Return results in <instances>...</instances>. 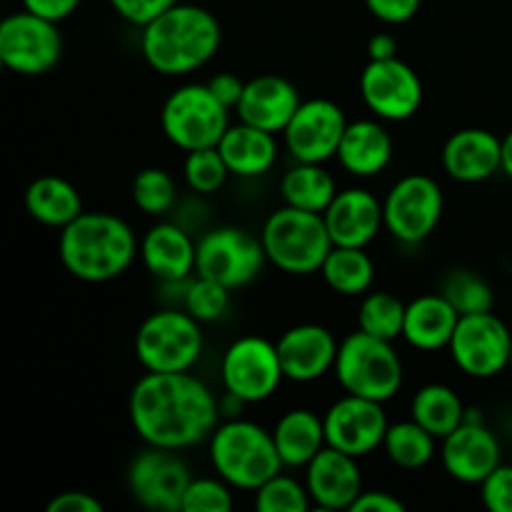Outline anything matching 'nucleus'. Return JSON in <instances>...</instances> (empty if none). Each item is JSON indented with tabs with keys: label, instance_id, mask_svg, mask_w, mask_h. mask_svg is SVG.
I'll return each instance as SVG.
<instances>
[{
	"label": "nucleus",
	"instance_id": "1",
	"mask_svg": "<svg viewBox=\"0 0 512 512\" xmlns=\"http://www.w3.org/2000/svg\"><path fill=\"white\" fill-rule=\"evenodd\" d=\"M128 418L145 445L183 453L208 443L223 410L210 385L190 370L145 373L130 390Z\"/></svg>",
	"mask_w": 512,
	"mask_h": 512
},
{
	"label": "nucleus",
	"instance_id": "2",
	"mask_svg": "<svg viewBox=\"0 0 512 512\" xmlns=\"http://www.w3.org/2000/svg\"><path fill=\"white\" fill-rule=\"evenodd\" d=\"M220 43V20L195 3H175L140 28V55L165 78H183L205 68L218 55Z\"/></svg>",
	"mask_w": 512,
	"mask_h": 512
},
{
	"label": "nucleus",
	"instance_id": "3",
	"mask_svg": "<svg viewBox=\"0 0 512 512\" xmlns=\"http://www.w3.org/2000/svg\"><path fill=\"white\" fill-rule=\"evenodd\" d=\"M58 255L75 280L98 285L128 273L140 255V243L120 215L83 210L60 230Z\"/></svg>",
	"mask_w": 512,
	"mask_h": 512
},
{
	"label": "nucleus",
	"instance_id": "4",
	"mask_svg": "<svg viewBox=\"0 0 512 512\" xmlns=\"http://www.w3.org/2000/svg\"><path fill=\"white\" fill-rule=\"evenodd\" d=\"M208 460L230 488L255 493L285 468L273 430L248 418H225L208 440Z\"/></svg>",
	"mask_w": 512,
	"mask_h": 512
},
{
	"label": "nucleus",
	"instance_id": "5",
	"mask_svg": "<svg viewBox=\"0 0 512 512\" xmlns=\"http://www.w3.org/2000/svg\"><path fill=\"white\" fill-rule=\"evenodd\" d=\"M260 240L268 263L275 265L280 273L298 275V278L320 273L325 258L333 250V238L323 213H310L290 205L273 210L265 218Z\"/></svg>",
	"mask_w": 512,
	"mask_h": 512
},
{
	"label": "nucleus",
	"instance_id": "6",
	"mask_svg": "<svg viewBox=\"0 0 512 512\" xmlns=\"http://www.w3.org/2000/svg\"><path fill=\"white\" fill-rule=\"evenodd\" d=\"M343 393L388 403L405 383V365L393 340L355 330L340 340L333 368Z\"/></svg>",
	"mask_w": 512,
	"mask_h": 512
},
{
	"label": "nucleus",
	"instance_id": "7",
	"mask_svg": "<svg viewBox=\"0 0 512 512\" xmlns=\"http://www.w3.org/2000/svg\"><path fill=\"white\" fill-rule=\"evenodd\" d=\"M203 350V323L185 308L155 310L135 333V358L145 373H188Z\"/></svg>",
	"mask_w": 512,
	"mask_h": 512
},
{
	"label": "nucleus",
	"instance_id": "8",
	"mask_svg": "<svg viewBox=\"0 0 512 512\" xmlns=\"http://www.w3.org/2000/svg\"><path fill=\"white\" fill-rule=\"evenodd\" d=\"M230 128V108L215 98L208 83L178 85L160 108V130L183 153L215 148Z\"/></svg>",
	"mask_w": 512,
	"mask_h": 512
},
{
	"label": "nucleus",
	"instance_id": "9",
	"mask_svg": "<svg viewBox=\"0 0 512 512\" xmlns=\"http://www.w3.org/2000/svg\"><path fill=\"white\" fill-rule=\"evenodd\" d=\"M268 265L260 235L235 225H220L198 238L195 275L215 280L228 290L248 288Z\"/></svg>",
	"mask_w": 512,
	"mask_h": 512
},
{
	"label": "nucleus",
	"instance_id": "10",
	"mask_svg": "<svg viewBox=\"0 0 512 512\" xmlns=\"http://www.w3.org/2000/svg\"><path fill=\"white\" fill-rule=\"evenodd\" d=\"M285 373L280 365L278 345L260 335H243L225 348L220 358V383L223 393L258 405L273 398L283 385Z\"/></svg>",
	"mask_w": 512,
	"mask_h": 512
},
{
	"label": "nucleus",
	"instance_id": "11",
	"mask_svg": "<svg viewBox=\"0 0 512 512\" xmlns=\"http://www.w3.org/2000/svg\"><path fill=\"white\" fill-rule=\"evenodd\" d=\"M443 210L445 195L438 180L425 173H410L383 198L385 230L398 243L418 245L435 233Z\"/></svg>",
	"mask_w": 512,
	"mask_h": 512
},
{
	"label": "nucleus",
	"instance_id": "12",
	"mask_svg": "<svg viewBox=\"0 0 512 512\" xmlns=\"http://www.w3.org/2000/svg\"><path fill=\"white\" fill-rule=\"evenodd\" d=\"M512 330L503 318L488 313L460 315L448 353L455 368L473 380L498 378L510 368Z\"/></svg>",
	"mask_w": 512,
	"mask_h": 512
},
{
	"label": "nucleus",
	"instance_id": "13",
	"mask_svg": "<svg viewBox=\"0 0 512 512\" xmlns=\"http://www.w3.org/2000/svg\"><path fill=\"white\" fill-rule=\"evenodd\" d=\"M63 58V35L58 23L30 10L5 15L0 23V63L25 78L50 73Z\"/></svg>",
	"mask_w": 512,
	"mask_h": 512
},
{
	"label": "nucleus",
	"instance_id": "14",
	"mask_svg": "<svg viewBox=\"0 0 512 512\" xmlns=\"http://www.w3.org/2000/svg\"><path fill=\"white\" fill-rule=\"evenodd\" d=\"M358 85L365 108L383 123H403L423 108V80L413 65L400 58L370 60Z\"/></svg>",
	"mask_w": 512,
	"mask_h": 512
},
{
	"label": "nucleus",
	"instance_id": "15",
	"mask_svg": "<svg viewBox=\"0 0 512 512\" xmlns=\"http://www.w3.org/2000/svg\"><path fill=\"white\" fill-rule=\"evenodd\" d=\"M193 473L178 450L145 445L128 465L133 500L155 512H183V498Z\"/></svg>",
	"mask_w": 512,
	"mask_h": 512
},
{
	"label": "nucleus",
	"instance_id": "16",
	"mask_svg": "<svg viewBox=\"0 0 512 512\" xmlns=\"http://www.w3.org/2000/svg\"><path fill=\"white\" fill-rule=\"evenodd\" d=\"M440 463L455 483L463 485H480L503 463V445L485 423L483 410H465L463 425L440 440Z\"/></svg>",
	"mask_w": 512,
	"mask_h": 512
},
{
	"label": "nucleus",
	"instance_id": "17",
	"mask_svg": "<svg viewBox=\"0 0 512 512\" xmlns=\"http://www.w3.org/2000/svg\"><path fill=\"white\" fill-rule=\"evenodd\" d=\"M348 123V115L335 100H303L283 130V145L295 163H328L338 155Z\"/></svg>",
	"mask_w": 512,
	"mask_h": 512
},
{
	"label": "nucleus",
	"instance_id": "18",
	"mask_svg": "<svg viewBox=\"0 0 512 512\" xmlns=\"http://www.w3.org/2000/svg\"><path fill=\"white\" fill-rule=\"evenodd\" d=\"M323 423L330 448L343 450L358 460L383 448L390 428L385 403L350 393H345L325 410Z\"/></svg>",
	"mask_w": 512,
	"mask_h": 512
},
{
	"label": "nucleus",
	"instance_id": "19",
	"mask_svg": "<svg viewBox=\"0 0 512 512\" xmlns=\"http://www.w3.org/2000/svg\"><path fill=\"white\" fill-rule=\"evenodd\" d=\"M275 345H278L285 380L298 385L318 383L333 373L340 348L333 330L320 323L293 325L275 340Z\"/></svg>",
	"mask_w": 512,
	"mask_h": 512
},
{
	"label": "nucleus",
	"instance_id": "20",
	"mask_svg": "<svg viewBox=\"0 0 512 512\" xmlns=\"http://www.w3.org/2000/svg\"><path fill=\"white\" fill-rule=\"evenodd\" d=\"M303 470V483L313 500V508L350 510L365 490L358 458L330 445H325Z\"/></svg>",
	"mask_w": 512,
	"mask_h": 512
},
{
	"label": "nucleus",
	"instance_id": "21",
	"mask_svg": "<svg viewBox=\"0 0 512 512\" xmlns=\"http://www.w3.org/2000/svg\"><path fill=\"white\" fill-rule=\"evenodd\" d=\"M198 240L170 220H160L140 240V263L163 285H183L195 275Z\"/></svg>",
	"mask_w": 512,
	"mask_h": 512
},
{
	"label": "nucleus",
	"instance_id": "22",
	"mask_svg": "<svg viewBox=\"0 0 512 512\" xmlns=\"http://www.w3.org/2000/svg\"><path fill=\"white\" fill-rule=\"evenodd\" d=\"M323 218L333 245L348 248H368L385 230L383 200L365 188L338 190Z\"/></svg>",
	"mask_w": 512,
	"mask_h": 512
},
{
	"label": "nucleus",
	"instance_id": "23",
	"mask_svg": "<svg viewBox=\"0 0 512 512\" xmlns=\"http://www.w3.org/2000/svg\"><path fill=\"white\" fill-rule=\"evenodd\" d=\"M443 170L465 185L485 183L503 173V138L485 128H463L443 145Z\"/></svg>",
	"mask_w": 512,
	"mask_h": 512
},
{
	"label": "nucleus",
	"instance_id": "24",
	"mask_svg": "<svg viewBox=\"0 0 512 512\" xmlns=\"http://www.w3.org/2000/svg\"><path fill=\"white\" fill-rule=\"evenodd\" d=\"M300 103H303V98L288 78L265 73L245 80L243 98H240L235 113L243 123L283 135Z\"/></svg>",
	"mask_w": 512,
	"mask_h": 512
},
{
	"label": "nucleus",
	"instance_id": "25",
	"mask_svg": "<svg viewBox=\"0 0 512 512\" xmlns=\"http://www.w3.org/2000/svg\"><path fill=\"white\" fill-rule=\"evenodd\" d=\"M335 160L353 178H375L393 160V135L380 118L350 120Z\"/></svg>",
	"mask_w": 512,
	"mask_h": 512
},
{
	"label": "nucleus",
	"instance_id": "26",
	"mask_svg": "<svg viewBox=\"0 0 512 512\" xmlns=\"http://www.w3.org/2000/svg\"><path fill=\"white\" fill-rule=\"evenodd\" d=\"M460 313L443 293L418 295L405 310L403 340L420 353H438L448 348Z\"/></svg>",
	"mask_w": 512,
	"mask_h": 512
},
{
	"label": "nucleus",
	"instance_id": "27",
	"mask_svg": "<svg viewBox=\"0 0 512 512\" xmlns=\"http://www.w3.org/2000/svg\"><path fill=\"white\" fill-rule=\"evenodd\" d=\"M220 155H223L225 165H228L230 175L243 180L260 178V175L270 173L273 165L278 163V138L275 133H268L263 128L243 123H230L225 130L223 140L218 143Z\"/></svg>",
	"mask_w": 512,
	"mask_h": 512
},
{
	"label": "nucleus",
	"instance_id": "28",
	"mask_svg": "<svg viewBox=\"0 0 512 512\" xmlns=\"http://www.w3.org/2000/svg\"><path fill=\"white\" fill-rule=\"evenodd\" d=\"M273 440L285 468H305L328 445L323 415L310 408L285 410L273 425Z\"/></svg>",
	"mask_w": 512,
	"mask_h": 512
},
{
	"label": "nucleus",
	"instance_id": "29",
	"mask_svg": "<svg viewBox=\"0 0 512 512\" xmlns=\"http://www.w3.org/2000/svg\"><path fill=\"white\" fill-rule=\"evenodd\" d=\"M25 210L35 223L63 230L83 213V198L70 180L60 175H40L25 190Z\"/></svg>",
	"mask_w": 512,
	"mask_h": 512
},
{
	"label": "nucleus",
	"instance_id": "30",
	"mask_svg": "<svg viewBox=\"0 0 512 512\" xmlns=\"http://www.w3.org/2000/svg\"><path fill=\"white\" fill-rule=\"evenodd\" d=\"M338 195V180L325 163H293L280 178V198L290 208L325 213Z\"/></svg>",
	"mask_w": 512,
	"mask_h": 512
},
{
	"label": "nucleus",
	"instance_id": "31",
	"mask_svg": "<svg viewBox=\"0 0 512 512\" xmlns=\"http://www.w3.org/2000/svg\"><path fill=\"white\" fill-rule=\"evenodd\" d=\"M468 405L463 403L460 393L445 383H428L415 390L410 400V418L423 425L428 433L443 440L445 435L460 428L465 420Z\"/></svg>",
	"mask_w": 512,
	"mask_h": 512
},
{
	"label": "nucleus",
	"instance_id": "32",
	"mask_svg": "<svg viewBox=\"0 0 512 512\" xmlns=\"http://www.w3.org/2000/svg\"><path fill=\"white\" fill-rule=\"evenodd\" d=\"M325 285L343 298H360L370 293L375 283V263L365 248L333 245L320 268Z\"/></svg>",
	"mask_w": 512,
	"mask_h": 512
},
{
	"label": "nucleus",
	"instance_id": "33",
	"mask_svg": "<svg viewBox=\"0 0 512 512\" xmlns=\"http://www.w3.org/2000/svg\"><path fill=\"white\" fill-rule=\"evenodd\" d=\"M383 450L390 463L400 470H423L433 463L438 453V438L415 423L413 418L390 423L383 440Z\"/></svg>",
	"mask_w": 512,
	"mask_h": 512
},
{
	"label": "nucleus",
	"instance_id": "34",
	"mask_svg": "<svg viewBox=\"0 0 512 512\" xmlns=\"http://www.w3.org/2000/svg\"><path fill=\"white\" fill-rule=\"evenodd\" d=\"M405 310H408V303H403L395 293H388V290H370L360 300L358 328L363 333L375 335V338L393 340L395 343L398 338H403Z\"/></svg>",
	"mask_w": 512,
	"mask_h": 512
},
{
	"label": "nucleus",
	"instance_id": "35",
	"mask_svg": "<svg viewBox=\"0 0 512 512\" xmlns=\"http://www.w3.org/2000/svg\"><path fill=\"white\" fill-rule=\"evenodd\" d=\"M130 198L140 213L150 215V218H163L178 203V183L165 168H158V165L143 168L133 178Z\"/></svg>",
	"mask_w": 512,
	"mask_h": 512
},
{
	"label": "nucleus",
	"instance_id": "36",
	"mask_svg": "<svg viewBox=\"0 0 512 512\" xmlns=\"http://www.w3.org/2000/svg\"><path fill=\"white\" fill-rule=\"evenodd\" d=\"M230 293H233V290L215 283V280L203 278V275H193V278L183 283L180 303H183V308L188 310L195 320L208 325V323H218L220 318L228 315Z\"/></svg>",
	"mask_w": 512,
	"mask_h": 512
},
{
	"label": "nucleus",
	"instance_id": "37",
	"mask_svg": "<svg viewBox=\"0 0 512 512\" xmlns=\"http://www.w3.org/2000/svg\"><path fill=\"white\" fill-rule=\"evenodd\" d=\"M440 293L450 300L460 315L473 313H488L495 305L493 288L483 275L473 273V270H453L448 278L440 285Z\"/></svg>",
	"mask_w": 512,
	"mask_h": 512
},
{
	"label": "nucleus",
	"instance_id": "38",
	"mask_svg": "<svg viewBox=\"0 0 512 512\" xmlns=\"http://www.w3.org/2000/svg\"><path fill=\"white\" fill-rule=\"evenodd\" d=\"M230 170L220 155L218 145L215 148H200L185 153L183 160V180L193 193L213 195L228 183Z\"/></svg>",
	"mask_w": 512,
	"mask_h": 512
},
{
	"label": "nucleus",
	"instance_id": "39",
	"mask_svg": "<svg viewBox=\"0 0 512 512\" xmlns=\"http://www.w3.org/2000/svg\"><path fill=\"white\" fill-rule=\"evenodd\" d=\"M313 508L308 488L293 475H278L255 490V510L260 512H308Z\"/></svg>",
	"mask_w": 512,
	"mask_h": 512
},
{
	"label": "nucleus",
	"instance_id": "40",
	"mask_svg": "<svg viewBox=\"0 0 512 512\" xmlns=\"http://www.w3.org/2000/svg\"><path fill=\"white\" fill-rule=\"evenodd\" d=\"M233 488L223 478H193L183 498V512H230Z\"/></svg>",
	"mask_w": 512,
	"mask_h": 512
},
{
	"label": "nucleus",
	"instance_id": "41",
	"mask_svg": "<svg viewBox=\"0 0 512 512\" xmlns=\"http://www.w3.org/2000/svg\"><path fill=\"white\" fill-rule=\"evenodd\" d=\"M480 500L490 512H512V465L500 463L480 483Z\"/></svg>",
	"mask_w": 512,
	"mask_h": 512
},
{
	"label": "nucleus",
	"instance_id": "42",
	"mask_svg": "<svg viewBox=\"0 0 512 512\" xmlns=\"http://www.w3.org/2000/svg\"><path fill=\"white\" fill-rule=\"evenodd\" d=\"M110 8L130 25H148L150 20L158 18L160 13H165L168 8H173L180 0H108Z\"/></svg>",
	"mask_w": 512,
	"mask_h": 512
},
{
	"label": "nucleus",
	"instance_id": "43",
	"mask_svg": "<svg viewBox=\"0 0 512 512\" xmlns=\"http://www.w3.org/2000/svg\"><path fill=\"white\" fill-rule=\"evenodd\" d=\"M423 0H365V8L385 25H405L420 13Z\"/></svg>",
	"mask_w": 512,
	"mask_h": 512
},
{
	"label": "nucleus",
	"instance_id": "44",
	"mask_svg": "<svg viewBox=\"0 0 512 512\" xmlns=\"http://www.w3.org/2000/svg\"><path fill=\"white\" fill-rule=\"evenodd\" d=\"M350 512H405V503L388 490H363Z\"/></svg>",
	"mask_w": 512,
	"mask_h": 512
},
{
	"label": "nucleus",
	"instance_id": "45",
	"mask_svg": "<svg viewBox=\"0 0 512 512\" xmlns=\"http://www.w3.org/2000/svg\"><path fill=\"white\" fill-rule=\"evenodd\" d=\"M103 503L93 498L90 493H80V490H68V493H58L48 503V512H103Z\"/></svg>",
	"mask_w": 512,
	"mask_h": 512
},
{
	"label": "nucleus",
	"instance_id": "46",
	"mask_svg": "<svg viewBox=\"0 0 512 512\" xmlns=\"http://www.w3.org/2000/svg\"><path fill=\"white\" fill-rule=\"evenodd\" d=\"M208 88L213 90L215 98L223 105H228L230 110L238 108L240 98H243L245 80L235 73H218L208 80Z\"/></svg>",
	"mask_w": 512,
	"mask_h": 512
},
{
	"label": "nucleus",
	"instance_id": "47",
	"mask_svg": "<svg viewBox=\"0 0 512 512\" xmlns=\"http://www.w3.org/2000/svg\"><path fill=\"white\" fill-rule=\"evenodd\" d=\"M25 10L40 15V18H48L53 23H63L65 18L78 10L80 0H20Z\"/></svg>",
	"mask_w": 512,
	"mask_h": 512
},
{
	"label": "nucleus",
	"instance_id": "48",
	"mask_svg": "<svg viewBox=\"0 0 512 512\" xmlns=\"http://www.w3.org/2000/svg\"><path fill=\"white\" fill-rule=\"evenodd\" d=\"M368 58L370 60L398 58V40H395V35L375 33L368 43Z\"/></svg>",
	"mask_w": 512,
	"mask_h": 512
},
{
	"label": "nucleus",
	"instance_id": "49",
	"mask_svg": "<svg viewBox=\"0 0 512 512\" xmlns=\"http://www.w3.org/2000/svg\"><path fill=\"white\" fill-rule=\"evenodd\" d=\"M503 173L512 180V130L503 138Z\"/></svg>",
	"mask_w": 512,
	"mask_h": 512
},
{
	"label": "nucleus",
	"instance_id": "50",
	"mask_svg": "<svg viewBox=\"0 0 512 512\" xmlns=\"http://www.w3.org/2000/svg\"><path fill=\"white\" fill-rule=\"evenodd\" d=\"M508 370L512 373V348H510V368H508Z\"/></svg>",
	"mask_w": 512,
	"mask_h": 512
}]
</instances>
